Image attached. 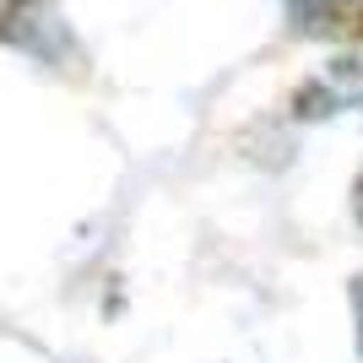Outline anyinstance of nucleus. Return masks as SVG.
I'll use <instances>...</instances> for the list:
<instances>
[{
  "label": "nucleus",
  "instance_id": "obj_1",
  "mask_svg": "<svg viewBox=\"0 0 363 363\" xmlns=\"http://www.w3.org/2000/svg\"><path fill=\"white\" fill-rule=\"evenodd\" d=\"M320 16H325V28H331V33H358V38H363V0H325Z\"/></svg>",
  "mask_w": 363,
  "mask_h": 363
},
{
  "label": "nucleus",
  "instance_id": "obj_2",
  "mask_svg": "<svg viewBox=\"0 0 363 363\" xmlns=\"http://www.w3.org/2000/svg\"><path fill=\"white\" fill-rule=\"evenodd\" d=\"M22 6H28V0H0V33H6L16 16H22Z\"/></svg>",
  "mask_w": 363,
  "mask_h": 363
}]
</instances>
